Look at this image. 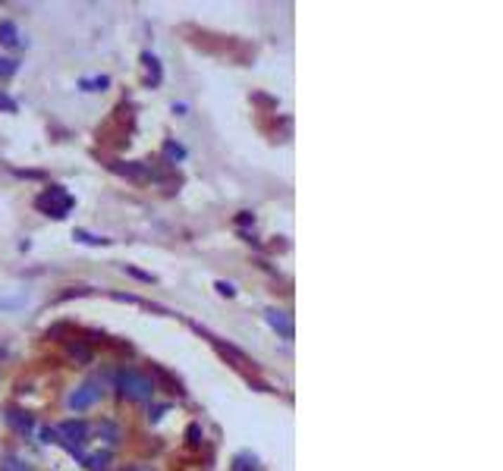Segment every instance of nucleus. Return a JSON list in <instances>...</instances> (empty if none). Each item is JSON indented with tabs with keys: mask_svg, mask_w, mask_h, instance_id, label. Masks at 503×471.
<instances>
[{
	"mask_svg": "<svg viewBox=\"0 0 503 471\" xmlns=\"http://www.w3.org/2000/svg\"><path fill=\"white\" fill-rule=\"evenodd\" d=\"M132 471H142V468H132Z\"/></svg>",
	"mask_w": 503,
	"mask_h": 471,
	"instance_id": "27",
	"label": "nucleus"
},
{
	"mask_svg": "<svg viewBox=\"0 0 503 471\" xmlns=\"http://www.w3.org/2000/svg\"><path fill=\"white\" fill-rule=\"evenodd\" d=\"M35 205L42 207V211L48 214V217L63 220L66 214L72 211V205H76V201H72V195H66V192H63V186H51L44 195H38Z\"/></svg>",
	"mask_w": 503,
	"mask_h": 471,
	"instance_id": "2",
	"label": "nucleus"
},
{
	"mask_svg": "<svg viewBox=\"0 0 503 471\" xmlns=\"http://www.w3.org/2000/svg\"><path fill=\"white\" fill-rule=\"evenodd\" d=\"M16 70H19V60H13V57H0V76H4V79H10Z\"/></svg>",
	"mask_w": 503,
	"mask_h": 471,
	"instance_id": "17",
	"label": "nucleus"
},
{
	"mask_svg": "<svg viewBox=\"0 0 503 471\" xmlns=\"http://www.w3.org/2000/svg\"><path fill=\"white\" fill-rule=\"evenodd\" d=\"M164 412H167V406H158V408H154V415H148V418H151V421H158Z\"/></svg>",
	"mask_w": 503,
	"mask_h": 471,
	"instance_id": "26",
	"label": "nucleus"
},
{
	"mask_svg": "<svg viewBox=\"0 0 503 471\" xmlns=\"http://www.w3.org/2000/svg\"><path fill=\"white\" fill-rule=\"evenodd\" d=\"M70 352L76 355L79 361H89V359H91V352H89V349H85V346H76V342H72V346H70Z\"/></svg>",
	"mask_w": 503,
	"mask_h": 471,
	"instance_id": "22",
	"label": "nucleus"
},
{
	"mask_svg": "<svg viewBox=\"0 0 503 471\" xmlns=\"http://www.w3.org/2000/svg\"><path fill=\"white\" fill-rule=\"evenodd\" d=\"M72 239L89 242V245H107V242H110V239H104V236H95V233H89V230H76V233H72Z\"/></svg>",
	"mask_w": 503,
	"mask_h": 471,
	"instance_id": "15",
	"label": "nucleus"
},
{
	"mask_svg": "<svg viewBox=\"0 0 503 471\" xmlns=\"http://www.w3.org/2000/svg\"><path fill=\"white\" fill-rule=\"evenodd\" d=\"M0 471H29V465H25V462H19V459H6V465L0 468Z\"/></svg>",
	"mask_w": 503,
	"mask_h": 471,
	"instance_id": "23",
	"label": "nucleus"
},
{
	"mask_svg": "<svg viewBox=\"0 0 503 471\" xmlns=\"http://www.w3.org/2000/svg\"><path fill=\"white\" fill-rule=\"evenodd\" d=\"M236 226H255V214H249V211L236 214Z\"/></svg>",
	"mask_w": 503,
	"mask_h": 471,
	"instance_id": "24",
	"label": "nucleus"
},
{
	"mask_svg": "<svg viewBox=\"0 0 503 471\" xmlns=\"http://www.w3.org/2000/svg\"><path fill=\"white\" fill-rule=\"evenodd\" d=\"M110 170L120 173V176H126V179H136V183H145V179H151V170H148L145 164H123V160H113Z\"/></svg>",
	"mask_w": 503,
	"mask_h": 471,
	"instance_id": "6",
	"label": "nucleus"
},
{
	"mask_svg": "<svg viewBox=\"0 0 503 471\" xmlns=\"http://www.w3.org/2000/svg\"><path fill=\"white\" fill-rule=\"evenodd\" d=\"M265 318H267V324H271V330H277V336H284V340H293V336H296V327H293L290 314H284V311H277V308H271Z\"/></svg>",
	"mask_w": 503,
	"mask_h": 471,
	"instance_id": "5",
	"label": "nucleus"
},
{
	"mask_svg": "<svg viewBox=\"0 0 503 471\" xmlns=\"http://www.w3.org/2000/svg\"><path fill=\"white\" fill-rule=\"evenodd\" d=\"M6 421L13 424V427L19 430V434H29L32 427H35V421H32L29 412H19V408H6Z\"/></svg>",
	"mask_w": 503,
	"mask_h": 471,
	"instance_id": "7",
	"label": "nucleus"
},
{
	"mask_svg": "<svg viewBox=\"0 0 503 471\" xmlns=\"http://www.w3.org/2000/svg\"><path fill=\"white\" fill-rule=\"evenodd\" d=\"M0 44H6V47L19 44V32H16V25H13L10 19H4V22H0Z\"/></svg>",
	"mask_w": 503,
	"mask_h": 471,
	"instance_id": "9",
	"label": "nucleus"
},
{
	"mask_svg": "<svg viewBox=\"0 0 503 471\" xmlns=\"http://www.w3.org/2000/svg\"><path fill=\"white\" fill-rule=\"evenodd\" d=\"M60 440H63V446H82L85 440H89V424L85 421H63L57 427Z\"/></svg>",
	"mask_w": 503,
	"mask_h": 471,
	"instance_id": "4",
	"label": "nucleus"
},
{
	"mask_svg": "<svg viewBox=\"0 0 503 471\" xmlns=\"http://www.w3.org/2000/svg\"><path fill=\"white\" fill-rule=\"evenodd\" d=\"M142 63L148 66V82L151 85H160V63H158V57H154V53H142Z\"/></svg>",
	"mask_w": 503,
	"mask_h": 471,
	"instance_id": "12",
	"label": "nucleus"
},
{
	"mask_svg": "<svg viewBox=\"0 0 503 471\" xmlns=\"http://www.w3.org/2000/svg\"><path fill=\"white\" fill-rule=\"evenodd\" d=\"M107 462H110V453H95V456H85V468L91 471H104Z\"/></svg>",
	"mask_w": 503,
	"mask_h": 471,
	"instance_id": "13",
	"label": "nucleus"
},
{
	"mask_svg": "<svg viewBox=\"0 0 503 471\" xmlns=\"http://www.w3.org/2000/svg\"><path fill=\"white\" fill-rule=\"evenodd\" d=\"M233 471H258V459L252 453H239L233 459Z\"/></svg>",
	"mask_w": 503,
	"mask_h": 471,
	"instance_id": "10",
	"label": "nucleus"
},
{
	"mask_svg": "<svg viewBox=\"0 0 503 471\" xmlns=\"http://www.w3.org/2000/svg\"><path fill=\"white\" fill-rule=\"evenodd\" d=\"M117 389L123 399H132V402H151L158 387H154L151 377L139 374V371H117Z\"/></svg>",
	"mask_w": 503,
	"mask_h": 471,
	"instance_id": "1",
	"label": "nucleus"
},
{
	"mask_svg": "<svg viewBox=\"0 0 503 471\" xmlns=\"http://www.w3.org/2000/svg\"><path fill=\"white\" fill-rule=\"evenodd\" d=\"M186 440H189L192 446H198V443H201V427H198V424H189V430H186Z\"/></svg>",
	"mask_w": 503,
	"mask_h": 471,
	"instance_id": "20",
	"label": "nucleus"
},
{
	"mask_svg": "<svg viewBox=\"0 0 503 471\" xmlns=\"http://www.w3.org/2000/svg\"><path fill=\"white\" fill-rule=\"evenodd\" d=\"M101 399H104V387H101L98 380H89V383H82L79 389H72L70 399H66V406H70L72 412H85V408L98 406Z\"/></svg>",
	"mask_w": 503,
	"mask_h": 471,
	"instance_id": "3",
	"label": "nucleus"
},
{
	"mask_svg": "<svg viewBox=\"0 0 503 471\" xmlns=\"http://www.w3.org/2000/svg\"><path fill=\"white\" fill-rule=\"evenodd\" d=\"M98 434L104 437V440L110 443V446H117V443H120V437H123V430H120V424H113V421H101Z\"/></svg>",
	"mask_w": 503,
	"mask_h": 471,
	"instance_id": "8",
	"label": "nucleus"
},
{
	"mask_svg": "<svg viewBox=\"0 0 503 471\" xmlns=\"http://www.w3.org/2000/svg\"><path fill=\"white\" fill-rule=\"evenodd\" d=\"M42 440H44V443H60V446H63V440H60L57 427H42Z\"/></svg>",
	"mask_w": 503,
	"mask_h": 471,
	"instance_id": "19",
	"label": "nucleus"
},
{
	"mask_svg": "<svg viewBox=\"0 0 503 471\" xmlns=\"http://www.w3.org/2000/svg\"><path fill=\"white\" fill-rule=\"evenodd\" d=\"M107 85H110V79L98 76V79H82V82H79V89H82V91H101V89H107Z\"/></svg>",
	"mask_w": 503,
	"mask_h": 471,
	"instance_id": "14",
	"label": "nucleus"
},
{
	"mask_svg": "<svg viewBox=\"0 0 503 471\" xmlns=\"http://www.w3.org/2000/svg\"><path fill=\"white\" fill-rule=\"evenodd\" d=\"M214 289H217L220 295H227V299H233V295H236V286H233V283H227V280H217V283H214Z\"/></svg>",
	"mask_w": 503,
	"mask_h": 471,
	"instance_id": "18",
	"label": "nucleus"
},
{
	"mask_svg": "<svg viewBox=\"0 0 503 471\" xmlns=\"http://www.w3.org/2000/svg\"><path fill=\"white\" fill-rule=\"evenodd\" d=\"M164 154L170 157V164H177V160H183V157H186V148H183V145H177V141H167V145H164Z\"/></svg>",
	"mask_w": 503,
	"mask_h": 471,
	"instance_id": "16",
	"label": "nucleus"
},
{
	"mask_svg": "<svg viewBox=\"0 0 503 471\" xmlns=\"http://www.w3.org/2000/svg\"><path fill=\"white\" fill-rule=\"evenodd\" d=\"M0 110H6V113H16V101H13L10 94H4V91H0Z\"/></svg>",
	"mask_w": 503,
	"mask_h": 471,
	"instance_id": "21",
	"label": "nucleus"
},
{
	"mask_svg": "<svg viewBox=\"0 0 503 471\" xmlns=\"http://www.w3.org/2000/svg\"><path fill=\"white\" fill-rule=\"evenodd\" d=\"M126 273H132L136 280H142V283H154L151 273H145V271H136V267H126Z\"/></svg>",
	"mask_w": 503,
	"mask_h": 471,
	"instance_id": "25",
	"label": "nucleus"
},
{
	"mask_svg": "<svg viewBox=\"0 0 503 471\" xmlns=\"http://www.w3.org/2000/svg\"><path fill=\"white\" fill-rule=\"evenodd\" d=\"M154 374H158V380L167 387V393H177V396H183V387H179V380H173V374H167L164 368H154Z\"/></svg>",
	"mask_w": 503,
	"mask_h": 471,
	"instance_id": "11",
	"label": "nucleus"
}]
</instances>
